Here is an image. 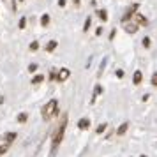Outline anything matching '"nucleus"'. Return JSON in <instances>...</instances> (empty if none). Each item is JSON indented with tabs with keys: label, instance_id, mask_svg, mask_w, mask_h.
<instances>
[{
	"label": "nucleus",
	"instance_id": "f257e3e1",
	"mask_svg": "<svg viewBox=\"0 0 157 157\" xmlns=\"http://www.w3.org/2000/svg\"><path fill=\"white\" fill-rule=\"evenodd\" d=\"M67 122H69V115L67 111L60 115V118H58L57 125L53 129V132H51V150H50V157H55L57 154L58 147H60V143L64 140V132H65V125H67Z\"/></svg>",
	"mask_w": 157,
	"mask_h": 157
},
{
	"label": "nucleus",
	"instance_id": "f03ea898",
	"mask_svg": "<svg viewBox=\"0 0 157 157\" xmlns=\"http://www.w3.org/2000/svg\"><path fill=\"white\" fill-rule=\"evenodd\" d=\"M58 111V101L57 99H51L48 101V104L43 108V120L44 122H50Z\"/></svg>",
	"mask_w": 157,
	"mask_h": 157
},
{
	"label": "nucleus",
	"instance_id": "7ed1b4c3",
	"mask_svg": "<svg viewBox=\"0 0 157 157\" xmlns=\"http://www.w3.org/2000/svg\"><path fill=\"white\" fill-rule=\"evenodd\" d=\"M138 7H140L138 4H132V6H131V7H129L127 11H125V14L122 16V23H127L129 20H131V18L134 16V13H136V11H138Z\"/></svg>",
	"mask_w": 157,
	"mask_h": 157
},
{
	"label": "nucleus",
	"instance_id": "20e7f679",
	"mask_svg": "<svg viewBox=\"0 0 157 157\" xmlns=\"http://www.w3.org/2000/svg\"><path fill=\"white\" fill-rule=\"evenodd\" d=\"M134 18H136V25H138V27H147V25H148V20H147L145 16H141L140 13H134Z\"/></svg>",
	"mask_w": 157,
	"mask_h": 157
},
{
	"label": "nucleus",
	"instance_id": "39448f33",
	"mask_svg": "<svg viewBox=\"0 0 157 157\" xmlns=\"http://www.w3.org/2000/svg\"><path fill=\"white\" fill-rule=\"evenodd\" d=\"M69 69H60V72H58V76H57V81H65V79L69 78Z\"/></svg>",
	"mask_w": 157,
	"mask_h": 157
},
{
	"label": "nucleus",
	"instance_id": "423d86ee",
	"mask_svg": "<svg viewBox=\"0 0 157 157\" xmlns=\"http://www.w3.org/2000/svg\"><path fill=\"white\" fill-rule=\"evenodd\" d=\"M124 29H125V32H127V34H134V32H138V29H140V27H138L136 23H127Z\"/></svg>",
	"mask_w": 157,
	"mask_h": 157
},
{
	"label": "nucleus",
	"instance_id": "0eeeda50",
	"mask_svg": "<svg viewBox=\"0 0 157 157\" xmlns=\"http://www.w3.org/2000/svg\"><path fill=\"white\" fill-rule=\"evenodd\" d=\"M143 81V74H141V71H136L134 74H132V83L134 85H140Z\"/></svg>",
	"mask_w": 157,
	"mask_h": 157
},
{
	"label": "nucleus",
	"instance_id": "6e6552de",
	"mask_svg": "<svg viewBox=\"0 0 157 157\" xmlns=\"http://www.w3.org/2000/svg\"><path fill=\"white\" fill-rule=\"evenodd\" d=\"M78 127L83 129V131L88 129V127H90V120H88V118H79V120H78Z\"/></svg>",
	"mask_w": 157,
	"mask_h": 157
},
{
	"label": "nucleus",
	"instance_id": "1a4fd4ad",
	"mask_svg": "<svg viewBox=\"0 0 157 157\" xmlns=\"http://www.w3.org/2000/svg\"><path fill=\"white\" fill-rule=\"evenodd\" d=\"M16 136H18L16 132H7V134L4 136V138H6V143H9V145H11V143L16 140Z\"/></svg>",
	"mask_w": 157,
	"mask_h": 157
},
{
	"label": "nucleus",
	"instance_id": "9d476101",
	"mask_svg": "<svg viewBox=\"0 0 157 157\" xmlns=\"http://www.w3.org/2000/svg\"><path fill=\"white\" fill-rule=\"evenodd\" d=\"M127 127H129V124H127V122H125V124H122L120 127H118V131H117V134H118V136L125 134V131H127Z\"/></svg>",
	"mask_w": 157,
	"mask_h": 157
},
{
	"label": "nucleus",
	"instance_id": "9b49d317",
	"mask_svg": "<svg viewBox=\"0 0 157 157\" xmlns=\"http://www.w3.org/2000/svg\"><path fill=\"white\" fill-rule=\"evenodd\" d=\"M106 127H108V124H104V122H102V124H99V125H97L95 132H97V134H102V132L106 131Z\"/></svg>",
	"mask_w": 157,
	"mask_h": 157
},
{
	"label": "nucleus",
	"instance_id": "f8f14e48",
	"mask_svg": "<svg viewBox=\"0 0 157 157\" xmlns=\"http://www.w3.org/2000/svg\"><path fill=\"white\" fill-rule=\"evenodd\" d=\"M55 48H57V41H50V43L46 44V51H48V53H50V51H53Z\"/></svg>",
	"mask_w": 157,
	"mask_h": 157
},
{
	"label": "nucleus",
	"instance_id": "ddd939ff",
	"mask_svg": "<svg viewBox=\"0 0 157 157\" xmlns=\"http://www.w3.org/2000/svg\"><path fill=\"white\" fill-rule=\"evenodd\" d=\"M43 81H44V76H43V74L34 76V79H32V83H34V85H39V83H43Z\"/></svg>",
	"mask_w": 157,
	"mask_h": 157
},
{
	"label": "nucleus",
	"instance_id": "4468645a",
	"mask_svg": "<svg viewBox=\"0 0 157 157\" xmlns=\"http://www.w3.org/2000/svg\"><path fill=\"white\" fill-rule=\"evenodd\" d=\"M41 25H43V27H48V25H50V14H44L43 18H41Z\"/></svg>",
	"mask_w": 157,
	"mask_h": 157
},
{
	"label": "nucleus",
	"instance_id": "2eb2a0df",
	"mask_svg": "<svg viewBox=\"0 0 157 157\" xmlns=\"http://www.w3.org/2000/svg\"><path fill=\"white\" fill-rule=\"evenodd\" d=\"M7 148H9V143H4V145H0V157L4 155L6 152H7Z\"/></svg>",
	"mask_w": 157,
	"mask_h": 157
},
{
	"label": "nucleus",
	"instance_id": "dca6fc26",
	"mask_svg": "<svg viewBox=\"0 0 157 157\" xmlns=\"http://www.w3.org/2000/svg\"><path fill=\"white\" fill-rule=\"evenodd\" d=\"M27 118H29V115H27V113H20V115H18V122H20V124L27 122Z\"/></svg>",
	"mask_w": 157,
	"mask_h": 157
},
{
	"label": "nucleus",
	"instance_id": "f3484780",
	"mask_svg": "<svg viewBox=\"0 0 157 157\" xmlns=\"http://www.w3.org/2000/svg\"><path fill=\"white\" fill-rule=\"evenodd\" d=\"M97 14H99V18L102 20V21H106V20H108V14H106V11H104V9H101Z\"/></svg>",
	"mask_w": 157,
	"mask_h": 157
},
{
	"label": "nucleus",
	"instance_id": "a211bd4d",
	"mask_svg": "<svg viewBox=\"0 0 157 157\" xmlns=\"http://www.w3.org/2000/svg\"><path fill=\"white\" fill-rule=\"evenodd\" d=\"M90 23H92V18H86V20H85V27H83V32H88V29H90Z\"/></svg>",
	"mask_w": 157,
	"mask_h": 157
},
{
	"label": "nucleus",
	"instance_id": "6ab92c4d",
	"mask_svg": "<svg viewBox=\"0 0 157 157\" xmlns=\"http://www.w3.org/2000/svg\"><path fill=\"white\" fill-rule=\"evenodd\" d=\"M101 92H102V86H101V85H97L95 88H94V97H95V95H99Z\"/></svg>",
	"mask_w": 157,
	"mask_h": 157
},
{
	"label": "nucleus",
	"instance_id": "aec40b11",
	"mask_svg": "<svg viewBox=\"0 0 157 157\" xmlns=\"http://www.w3.org/2000/svg\"><path fill=\"white\" fill-rule=\"evenodd\" d=\"M27 27V18H21L20 20V29H25Z\"/></svg>",
	"mask_w": 157,
	"mask_h": 157
},
{
	"label": "nucleus",
	"instance_id": "412c9836",
	"mask_svg": "<svg viewBox=\"0 0 157 157\" xmlns=\"http://www.w3.org/2000/svg\"><path fill=\"white\" fill-rule=\"evenodd\" d=\"M143 46H145V48H150V37H145V39H143Z\"/></svg>",
	"mask_w": 157,
	"mask_h": 157
},
{
	"label": "nucleus",
	"instance_id": "4be33fe9",
	"mask_svg": "<svg viewBox=\"0 0 157 157\" xmlns=\"http://www.w3.org/2000/svg\"><path fill=\"white\" fill-rule=\"evenodd\" d=\"M37 48H39V43H37V41H34V43L30 44V50H32V51H36Z\"/></svg>",
	"mask_w": 157,
	"mask_h": 157
},
{
	"label": "nucleus",
	"instance_id": "5701e85b",
	"mask_svg": "<svg viewBox=\"0 0 157 157\" xmlns=\"http://www.w3.org/2000/svg\"><path fill=\"white\" fill-rule=\"evenodd\" d=\"M152 85L157 86V72H154V74H152Z\"/></svg>",
	"mask_w": 157,
	"mask_h": 157
},
{
	"label": "nucleus",
	"instance_id": "b1692460",
	"mask_svg": "<svg viewBox=\"0 0 157 157\" xmlns=\"http://www.w3.org/2000/svg\"><path fill=\"white\" fill-rule=\"evenodd\" d=\"M29 71H30V72H36V71H37V65H36V64H30V65H29Z\"/></svg>",
	"mask_w": 157,
	"mask_h": 157
},
{
	"label": "nucleus",
	"instance_id": "393cba45",
	"mask_svg": "<svg viewBox=\"0 0 157 157\" xmlns=\"http://www.w3.org/2000/svg\"><path fill=\"white\" fill-rule=\"evenodd\" d=\"M115 74H117V78H124V71H122V69H117Z\"/></svg>",
	"mask_w": 157,
	"mask_h": 157
},
{
	"label": "nucleus",
	"instance_id": "a878e982",
	"mask_svg": "<svg viewBox=\"0 0 157 157\" xmlns=\"http://www.w3.org/2000/svg\"><path fill=\"white\" fill-rule=\"evenodd\" d=\"M50 79H51V81H53V79H57V74H55V72H53V71L50 72Z\"/></svg>",
	"mask_w": 157,
	"mask_h": 157
},
{
	"label": "nucleus",
	"instance_id": "bb28decb",
	"mask_svg": "<svg viewBox=\"0 0 157 157\" xmlns=\"http://www.w3.org/2000/svg\"><path fill=\"white\" fill-rule=\"evenodd\" d=\"M65 2H67V0H58V6H60V7H64Z\"/></svg>",
	"mask_w": 157,
	"mask_h": 157
},
{
	"label": "nucleus",
	"instance_id": "cd10ccee",
	"mask_svg": "<svg viewBox=\"0 0 157 157\" xmlns=\"http://www.w3.org/2000/svg\"><path fill=\"white\" fill-rule=\"evenodd\" d=\"M74 4H79V0H74Z\"/></svg>",
	"mask_w": 157,
	"mask_h": 157
},
{
	"label": "nucleus",
	"instance_id": "c85d7f7f",
	"mask_svg": "<svg viewBox=\"0 0 157 157\" xmlns=\"http://www.w3.org/2000/svg\"><path fill=\"white\" fill-rule=\"evenodd\" d=\"M141 157H147V155H141Z\"/></svg>",
	"mask_w": 157,
	"mask_h": 157
},
{
	"label": "nucleus",
	"instance_id": "c756f323",
	"mask_svg": "<svg viewBox=\"0 0 157 157\" xmlns=\"http://www.w3.org/2000/svg\"><path fill=\"white\" fill-rule=\"evenodd\" d=\"M21 2H23V0H21Z\"/></svg>",
	"mask_w": 157,
	"mask_h": 157
}]
</instances>
